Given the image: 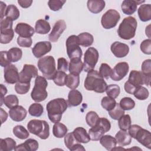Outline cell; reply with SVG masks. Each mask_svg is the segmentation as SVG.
<instances>
[{"instance_id": "1", "label": "cell", "mask_w": 151, "mask_h": 151, "mask_svg": "<svg viewBox=\"0 0 151 151\" xmlns=\"http://www.w3.org/2000/svg\"><path fill=\"white\" fill-rule=\"evenodd\" d=\"M68 107L67 101L63 98H58L50 101L46 106L48 117L54 123L59 122L63 113Z\"/></svg>"}, {"instance_id": "2", "label": "cell", "mask_w": 151, "mask_h": 151, "mask_svg": "<svg viewBox=\"0 0 151 151\" xmlns=\"http://www.w3.org/2000/svg\"><path fill=\"white\" fill-rule=\"evenodd\" d=\"M84 86L88 91H94L96 93H103L106 91L107 83L99 73L94 70L89 71L84 80Z\"/></svg>"}, {"instance_id": "3", "label": "cell", "mask_w": 151, "mask_h": 151, "mask_svg": "<svg viewBox=\"0 0 151 151\" xmlns=\"http://www.w3.org/2000/svg\"><path fill=\"white\" fill-rule=\"evenodd\" d=\"M137 22L133 17L124 18L119 26L117 33L119 36L126 40L133 38L136 33Z\"/></svg>"}, {"instance_id": "4", "label": "cell", "mask_w": 151, "mask_h": 151, "mask_svg": "<svg viewBox=\"0 0 151 151\" xmlns=\"http://www.w3.org/2000/svg\"><path fill=\"white\" fill-rule=\"evenodd\" d=\"M27 128L29 132L41 139H46L50 136V126L45 120H31L28 123Z\"/></svg>"}, {"instance_id": "5", "label": "cell", "mask_w": 151, "mask_h": 151, "mask_svg": "<svg viewBox=\"0 0 151 151\" xmlns=\"http://www.w3.org/2000/svg\"><path fill=\"white\" fill-rule=\"evenodd\" d=\"M48 82L45 78L38 76L35 80L34 86L31 93L32 99L38 103L45 100L48 96L46 90Z\"/></svg>"}, {"instance_id": "6", "label": "cell", "mask_w": 151, "mask_h": 151, "mask_svg": "<svg viewBox=\"0 0 151 151\" xmlns=\"http://www.w3.org/2000/svg\"><path fill=\"white\" fill-rule=\"evenodd\" d=\"M37 65L40 71L45 78L52 79L57 71L55 59L52 56L47 55L41 58L38 60Z\"/></svg>"}, {"instance_id": "7", "label": "cell", "mask_w": 151, "mask_h": 151, "mask_svg": "<svg viewBox=\"0 0 151 151\" xmlns=\"http://www.w3.org/2000/svg\"><path fill=\"white\" fill-rule=\"evenodd\" d=\"M67 53L69 58H81L83 52L80 47L78 37L75 35H70L66 40Z\"/></svg>"}, {"instance_id": "8", "label": "cell", "mask_w": 151, "mask_h": 151, "mask_svg": "<svg viewBox=\"0 0 151 151\" xmlns=\"http://www.w3.org/2000/svg\"><path fill=\"white\" fill-rule=\"evenodd\" d=\"M99 57L98 51L94 47H89L85 52L84 56L83 69L88 72L94 69Z\"/></svg>"}, {"instance_id": "9", "label": "cell", "mask_w": 151, "mask_h": 151, "mask_svg": "<svg viewBox=\"0 0 151 151\" xmlns=\"http://www.w3.org/2000/svg\"><path fill=\"white\" fill-rule=\"evenodd\" d=\"M120 18V15L118 11L110 9L103 15L101 19V24L104 29H111L116 26Z\"/></svg>"}, {"instance_id": "10", "label": "cell", "mask_w": 151, "mask_h": 151, "mask_svg": "<svg viewBox=\"0 0 151 151\" xmlns=\"http://www.w3.org/2000/svg\"><path fill=\"white\" fill-rule=\"evenodd\" d=\"M151 76H147L143 74L142 71L132 70L130 71L128 81L132 84L137 87L143 84H146L149 86L150 83Z\"/></svg>"}, {"instance_id": "11", "label": "cell", "mask_w": 151, "mask_h": 151, "mask_svg": "<svg viewBox=\"0 0 151 151\" xmlns=\"http://www.w3.org/2000/svg\"><path fill=\"white\" fill-rule=\"evenodd\" d=\"M38 76V70L32 64H24L23 68L19 73V82L30 83L32 78Z\"/></svg>"}, {"instance_id": "12", "label": "cell", "mask_w": 151, "mask_h": 151, "mask_svg": "<svg viewBox=\"0 0 151 151\" xmlns=\"http://www.w3.org/2000/svg\"><path fill=\"white\" fill-rule=\"evenodd\" d=\"M129 66L126 62H120L117 63L113 69H112L110 78L116 81L122 80L128 73Z\"/></svg>"}, {"instance_id": "13", "label": "cell", "mask_w": 151, "mask_h": 151, "mask_svg": "<svg viewBox=\"0 0 151 151\" xmlns=\"http://www.w3.org/2000/svg\"><path fill=\"white\" fill-rule=\"evenodd\" d=\"M4 79L8 84H14L19 80L18 68L13 64H9L4 68Z\"/></svg>"}, {"instance_id": "14", "label": "cell", "mask_w": 151, "mask_h": 151, "mask_svg": "<svg viewBox=\"0 0 151 151\" xmlns=\"http://www.w3.org/2000/svg\"><path fill=\"white\" fill-rule=\"evenodd\" d=\"M67 25L63 19H60L57 21L51 32L48 35V39L51 42H57L60 38V35L66 29Z\"/></svg>"}, {"instance_id": "15", "label": "cell", "mask_w": 151, "mask_h": 151, "mask_svg": "<svg viewBox=\"0 0 151 151\" xmlns=\"http://www.w3.org/2000/svg\"><path fill=\"white\" fill-rule=\"evenodd\" d=\"M51 48V42L49 41H40L35 44L32 49V52L36 58H40L49 52Z\"/></svg>"}, {"instance_id": "16", "label": "cell", "mask_w": 151, "mask_h": 151, "mask_svg": "<svg viewBox=\"0 0 151 151\" xmlns=\"http://www.w3.org/2000/svg\"><path fill=\"white\" fill-rule=\"evenodd\" d=\"M134 139L145 147L151 149V134L149 130L141 127L137 132Z\"/></svg>"}, {"instance_id": "17", "label": "cell", "mask_w": 151, "mask_h": 151, "mask_svg": "<svg viewBox=\"0 0 151 151\" xmlns=\"http://www.w3.org/2000/svg\"><path fill=\"white\" fill-rule=\"evenodd\" d=\"M110 50L114 56L117 58L124 57L129 52V46L124 43L119 41L113 42L111 45Z\"/></svg>"}, {"instance_id": "18", "label": "cell", "mask_w": 151, "mask_h": 151, "mask_svg": "<svg viewBox=\"0 0 151 151\" xmlns=\"http://www.w3.org/2000/svg\"><path fill=\"white\" fill-rule=\"evenodd\" d=\"M9 114L11 119L15 122H21L27 116V111L22 106H16L9 110Z\"/></svg>"}, {"instance_id": "19", "label": "cell", "mask_w": 151, "mask_h": 151, "mask_svg": "<svg viewBox=\"0 0 151 151\" xmlns=\"http://www.w3.org/2000/svg\"><path fill=\"white\" fill-rule=\"evenodd\" d=\"M64 143L66 147L71 151L73 150H85V148L80 143L75 139L73 132L65 134L64 137Z\"/></svg>"}, {"instance_id": "20", "label": "cell", "mask_w": 151, "mask_h": 151, "mask_svg": "<svg viewBox=\"0 0 151 151\" xmlns=\"http://www.w3.org/2000/svg\"><path fill=\"white\" fill-rule=\"evenodd\" d=\"M15 31L21 37H31L34 34L33 27L29 24L24 22L17 24L15 28Z\"/></svg>"}, {"instance_id": "21", "label": "cell", "mask_w": 151, "mask_h": 151, "mask_svg": "<svg viewBox=\"0 0 151 151\" xmlns=\"http://www.w3.org/2000/svg\"><path fill=\"white\" fill-rule=\"evenodd\" d=\"M144 2L145 1L124 0L122 3L121 8L124 14L132 15L136 11L137 5Z\"/></svg>"}, {"instance_id": "22", "label": "cell", "mask_w": 151, "mask_h": 151, "mask_svg": "<svg viewBox=\"0 0 151 151\" xmlns=\"http://www.w3.org/2000/svg\"><path fill=\"white\" fill-rule=\"evenodd\" d=\"M83 100L81 93L74 89L70 91L68 95V106L69 107H76L81 104Z\"/></svg>"}, {"instance_id": "23", "label": "cell", "mask_w": 151, "mask_h": 151, "mask_svg": "<svg viewBox=\"0 0 151 151\" xmlns=\"http://www.w3.org/2000/svg\"><path fill=\"white\" fill-rule=\"evenodd\" d=\"M38 142L33 139H28L24 143L16 146L15 150H26V151H35L38 149Z\"/></svg>"}, {"instance_id": "24", "label": "cell", "mask_w": 151, "mask_h": 151, "mask_svg": "<svg viewBox=\"0 0 151 151\" xmlns=\"http://www.w3.org/2000/svg\"><path fill=\"white\" fill-rule=\"evenodd\" d=\"M73 134L76 140L79 143H87L91 140L86 130L82 127H76L73 130Z\"/></svg>"}, {"instance_id": "25", "label": "cell", "mask_w": 151, "mask_h": 151, "mask_svg": "<svg viewBox=\"0 0 151 151\" xmlns=\"http://www.w3.org/2000/svg\"><path fill=\"white\" fill-rule=\"evenodd\" d=\"M88 10L93 14H98L105 7V1L103 0H88L87 3Z\"/></svg>"}, {"instance_id": "26", "label": "cell", "mask_w": 151, "mask_h": 151, "mask_svg": "<svg viewBox=\"0 0 151 151\" xmlns=\"http://www.w3.org/2000/svg\"><path fill=\"white\" fill-rule=\"evenodd\" d=\"M140 19L143 22H147L151 19L150 4H143L140 5L137 11Z\"/></svg>"}, {"instance_id": "27", "label": "cell", "mask_w": 151, "mask_h": 151, "mask_svg": "<svg viewBox=\"0 0 151 151\" xmlns=\"http://www.w3.org/2000/svg\"><path fill=\"white\" fill-rule=\"evenodd\" d=\"M115 138L117 141V143L122 146H127L130 144L132 142V137L126 130H119L116 134Z\"/></svg>"}, {"instance_id": "28", "label": "cell", "mask_w": 151, "mask_h": 151, "mask_svg": "<svg viewBox=\"0 0 151 151\" xmlns=\"http://www.w3.org/2000/svg\"><path fill=\"white\" fill-rule=\"evenodd\" d=\"M100 144L107 150H112L116 146L117 141L116 138L110 135H103L100 139Z\"/></svg>"}, {"instance_id": "29", "label": "cell", "mask_w": 151, "mask_h": 151, "mask_svg": "<svg viewBox=\"0 0 151 151\" xmlns=\"http://www.w3.org/2000/svg\"><path fill=\"white\" fill-rule=\"evenodd\" d=\"M80 84L79 74L70 73L67 75L65 81V85L71 90H74L78 87Z\"/></svg>"}, {"instance_id": "30", "label": "cell", "mask_w": 151, "mask_h": 151, "mask_svg": "<svg viewBox=\"0 0 151 151\" xmlns=\"http://www.w3.org/2000/svg\"><path fill=\"white\" fill-rule=\"evenodd\" d=\"M83 69V63L81 58H73L70 60L68 65L70 73L79 74Z\"/></svg>"}, {"instance_id": "31", "label": "cell", "mask_w": 151, "mask_h": 151, "mask_svg": "<svg viewBox=\"0 0 151 151\" xmlns=\"http://www.w3.org/2000/svg\"><path fill=\"white\" fill-rule=\"evenodd\" d=\"M51 27L48 21L44 19H38L36 21L35 25V31L40 34H46L49 32Z\"/></svg>"}, {"instance_id": "32", "label": "cell", "mask_w": 151, "mask_h": 151, "mask_svg": "<svg viewBox=\"0 0 151 151\" xmlns=\"http://www.w3.org/2000/svg\"><path fill=\"white\" fill-rule=\"evenodd\" d=\"M79 45L87 47L91 45L94 41L93 36L88 32H82L77 35Z\"/></svg>"}, {"instance_id": "33", "label": "cell", "mask_w": 151, "mask_h": 151, "mask_svg": "<svg viewBox=\"0 0 151 151\" xmlns=\"http://www.w3.org/2000/svg\"><path fill=\"white\" fill-rule=\"evenodd\" d=\"M104 130L97 124L92 127L88 130V135L90 139L93 141H98L105 133Z\"/></svg>"}, {"instance_id": "34", "label": "cell", "mask_w": 151, "mask_h": 151, "mask_svg": "<svg viewBox=\"0 0 151 151\" xmlns=\"http://www.w3.org/2000/svg\"><path fill=\"white\" fill-rule=\"evenodd\" d=\"M16 147V142L12 138L7 137L0 139V150L11 151L15 150Z\"/></svg>"}, {"instance_id": "35", "label": "cell", "mask_w": 151, "mask_h": 151, "mask_svg": "<svg viewBox=\"0 0 151 151\" xmlns=\"http://www.w3.org/2000/svg\"><path fill=\"white\" fill-rule=\"evenodd\" d=\"M67 126L61 123H55L52 127L53 135L57 138H62L67 133Z\"/></svg>"}, {"instance_id": "36", "label": "cell", "mask_w": 151, "mask_h": 151, "mask_svg": "<svg viewBox=\"0 0 151 151\" xmlns=\"http://www.w3.org/2000/svg\"><path fill=\"white\" fill-rule=\"evenodd\" d=\"M7 54L10 62L15 63L21 59L22 56V51L21 49L19 48L13 47L8 51Z\"/></svg>"}, {"instance_id": "37", "label": "cell", "mask_w": 151, "mask_h": 151, "mask_svg": "<svg viewBox=\"0 0 151 151\" xmlns=\"http://www.w3.org/2000/svg\"><path fill=\"white\" fill-rule=\"evenodd\" d=\"M14 36V32L12 28L1 29L0 42L3 44H8L12 40Z\"/></svg>"}, {"instance_id": "38", "label": "cell", "mask_w": 151, "mask_h": 151, "mask_svg": "<svg viewBox=\"0 0 151 151\" xmlns=\"http://www.w3.org/2000/svg\"><path fill=\"white\" fill-rule=\"evenodd\" d=\"M19 11L18 8L15 5L11 4L6 7L5 16L11 19L12 21H15L19 18Z\"/></svg>"}, {"instance_id": "39", "label": "cell", "mask_w": 151, "mask_h": 151, "mask_svg": "<svg viewBox=\"0 0 151 151\" xmlns=\"http://www.w3.org/2000/svg\"><path fill=\"white\" fill-rule=\"evenodd\" d=\"M13 134L20 139H25L28 137L29 133L24 126L21 125H17L13 128Z\"/></svg>"}, {"instance_id": "40", "label": "cell", "mask_w": 151, "mask_h": 151, "mask_svg": "<svg viewBox=\"0 0 151 151\" xmlns=\"http://www.w3.org/2000/svg\"><path fill=\"white\" fill-rule=\"evenodd\" d=\"M43 112L44 108L42 106L38 103L32 104L28 109L29 114L34 117H40L42 114Z\"/></svg>"}, {"instance_id": "41", "label": "cell", "mask_w": 151, "mask_h": 151, "mask_svg": "<svg viewBox=\"0 0 151 151\" xmlns=\"http://www.w3.org/2000/svg\"><path fill=\"white\" fill-rule=\"evenodd\" d=\"M131 118L129 114H123L118 119V125L120 130H127L131 126Z\"/></svg>"}, {"instance_id": "42", "label": "cell", "mask_w": 151, "mask_h": 151, "mask_svg": "<svg viewBox=\"0 0 151 151\" xmlns=\"http://www.w3.org/2000/svg\"><path fill=\"white\" fill-rule=\"evenodd\" d=\"M133 94L137 99L139 100H144L149 97V92L146 88L141 86L136 88Z\"/></svg>"}, {"instance_id": "43", "label": "cell", "mask_w": 151, "mask_h": 151, "mask_svg": "<svg viewBox=\"0 0 151 151\" xmlns=\"http://www.w3.org/2000/svg\"><path fill=\"white\" fill-rule=\"evenodd\" d=\"M3 103L9 109H11L18 106L19 100L17 96L14 94H9L4 98Z\"/></svg>"}, {"instance_id": "44", "label": "cell", "mask_w": 151, "mask_h": 151, "mask_svg": "<svg viewBox=\"0 0 151 151\" xmlns=\"http://www.w3.org/2000/svg\"><path fill=\"white\" fill-rule=\"evenodd\" d=\"M116 103H117L114 99L111 98L109 96L103 97L101 101V106L103 107V109H104L108 111L113 109L115 107Z\"/></svg>"}, {"instance_id": "45", "label": "cell", "mask_w": 151, "mask_h": 151, "mask_svg": "<svg viewBox=\"0 0 151 151\" xmlns=\"http://www.w3.org/2000/svg\"><path fill=\"white\" fill-rule=\"evenodd\" d=\"M119 105L123 110H130L134 107L135 102L132 98L126 97L120 100Z\"/></svg>"}, {"instance_id": "46", "label": "cell", "mask_w": 151, "mask_h": 151, "mask_svg": "<svg viewBox=\"0 0 151 151\" xmlns=\"http://www.w3.org/2000/svg\"><path fill=\"white\" fill-rule=\"evenodd\" d=\"M106 92L107 96L113 99H116L119 96L120 93V88L117 84H110L107 86L106 89Z\"/></svg>"}, {"instance_id": "47", "label": "cell", "mask_w": 151, "mask_h": 151, "mask_svg": "<svg viewBox=\"0 0 151 151\" xmlns=\"http://www.w3.org/2000/svg\"><path fill=\"white\" fill-rule=\"evenodd\" d=\"M66 76L67 74L65 72L57 71L52 78V80L56 85L58 86H63L65 85Z\"/></svg>"}, {"instance_id": "48", "label": "cell", "mask_w": 151, "mask_h": 151, "mask_svg": "<svg viewBox=\"0 0 151 151\" xmlns=\"http://www.w3.org/2000/svg\"><path fill=\"white\" fill-rule=\"evenodd\" d=\"M109 114L110 117L114 120H118L121 116L124 114V110L120 106L119 103H116L115 107L109 111Z\"/></svg>"}, {"instance_id": "49", "label": "cell", "mask_w": 151, "mask_h": 151, "mask_svg": "<svg viewBox=\"0 0 151 151\" xmlns=\"http://www.w3.org/2000/svg\"><path fill=\"white\" fill-rule=\"evenodd\" d=\"M99 119V117L96 112L94 111H88L86 116V121L87 124L91 127L94 126Z\"/></svg>"}, {"instance_id": "50", "label": "cell", "mask_w": 151, "mask_h": 151, "mask_svg": "<svg viewBox=\"0 0 151 151\" xmlns=\"http://www.w3.org/2000/svg\"><path fill=\"white\" fill-rule=\"evenodd\" d=\"M30 86V83H21L18 81L15 86V90L19 94H25L28 92Z\"/></svg>"}, {"instance_id": "51", "label": "cell", "mask_w": 151, "mask_h": 151, "mask_svg": "<svg viewBox=\"0 0 151 151\" xmlns=\"http://www.w3.org/2000/svg\"><path fill=\"white\" fill-rule=\"evenodd\" d=\"M112 69L110 66L106 63H102L100 65L99 69V74L100 76L106 79H108L110 77Z\"/></svg>"}, {"instance_id": "52", "label": "cell", "mask_w": 151, "mask_h": 151, "mask_svg": "<svg viewBox=\"0 0 151 151\" xmlns=\"http://www.w3.org/2000/svg\"><path fill=\"white\" fill-rule=\"evenodd\" d=\"M65 2L63 0H50L48 2V5L51 10L57 11L62 8Z\"/></svg>"}, {"instance_id": "53", "label": "cell", "mask_w": 151, "mask_h": 151, "mask_svg": "<svg viewBox=\"0 0 151 151\" xmlns=\"http://www.w3.org/2000/svg\"><path fill=\"white\" fill-rule=\"evenodd\" d=\"M140 48L141 51L145 54L150 55L151 54V40L147 39L143 40L140 44Z\"/></svg>"}, {"instance_id": "54", "label": "cell", "mask_w": 151, "mask_h": 151, "mask_svg": "<svg viewBox=\"0 0 151 151\" xmlns=\"http://www.w3.org/2000/svg\"><path fill=\"white\" fill-rule=\"evenodd\" d=\"M32 40L31 37H18L17 38V44L22 47H30L32 45Z\"/></svg>"}, {"instance_id": "55", "label": "cell", "mask_w": 151, "mask_h": 151, "mask_svg": "<svg viewBox=\"0 0 151 151\" xmlns=\"http://www.w3.org/2000/svg\"><path fill=\"white\" fill-rule=\"evenodd\" d=\"M96 124L102 127L106 133L109 132L111 128V124L110 121L105 117H99Z\"/></svg>"}, {"instance_id": "56", "label": "cell", "mask_w": 151, "mask_h": 151, "mask_svg": "<svg viewBox=\"0 0 151 151\" xmlns=\"http://www.w3.org/2000/svg\"><path fill=\"white\" fill-rule=\"evenodd\" d=\"M142 72L147 75V76H151V60L147 59L145 60L141 66Z\"/></svg>"}, {"instance_id": "57", "label": "cell", "mask_w": 151, "mask_h": 151, "mask_svg": "<svg viewBox=\"0 0 151 151\" xmlns=\"http://www.w3.org/2000/svg\"><path fill=\"white\" fill-rule=\"evenodd\" d=\"M57 70L60 71L65 72L68 69V62L64 58L61 57L57 61Z\"/></svg>"}, {"instance_id": "58", "label": "cell", "mask_w": 151, "mask_h": 151, "mask_svg": "<svg viewBox=\"0 0 151 151\" xmlns=\"http://www.w3.org/2000/svg\"><path fill=\"white\" fill-rule=\"evenodd\" d=\"M7 51H1V65L3 67H6L8 65L11 64V62L9 60L7 54Z\"/></svg>"}, {"instance_id": "59", "label": "cell", "mask_w": 151, "mask_h": 151, "mask_svg": "<svg viewBox=\"0 0 151 151\" xmlns=\"http://www.w3.org/2000/svg\"><path fill=\"white\" fill-rule=\"evenodd\" d=\"M137 87H135L134 86H133V84H132L129 81H127L125 83H124V90L126 93H129V94H133L134 91H135L136 88Z\"/></svg>"}, {"instance_id": "60", "label": "cell", "mask_w": 151, "mask_h": 151, "mask_svg": "<svg viewBox=\"0 0 151 151\" xmlns=\"http://www.w3.org/2000/svg\"><path fill=\"white\" fill-rule=\"evenodd\" d=\"M18 3L22 8H27L31 5L32 3V0H18Z\"/></svg>"}, {"instance_id": "61", "label": "cell", "mask_w": 151, "mask_h": 151, "mask_svg": "<svg viewBox=\"0 0 151 151\" xmlns=\"http://www.w3.org/2000/svg\"><path fill=\"white\" fill-rule=\"evenodd\" d=\"M0 86H1V106H2L3 104L4 98L5 97L4 96L7 93V88L3 84H1Z\"/></svg>"}, {"instance_id": "62", "label": "cell", "mask_w": 151, "mask_h": 151, "mask_svg": "<svg viewBox=\"0 0 151 151\" xmlns=\"http://www.w3.org/2000/svg\"><path fill=\"white\" fill-rule=\"evenodd\" d=\"M0 111H1V123L3 124L6 120L8 118V114L6 113V112L4 110V109L2 108H0Z\"/></svg>"}, {"instance_id": "63", "label": "cell", "mask_w": 151, "mask_h": 151, "mask_svg": "<svg viewBox=\"0 0 151 151\" xmlns=\"http://www.w3.org/2000/svg\"><path fill=\"white\" fill-rule=\"evenodd\" d=\"M0 5H1V19H2L5 16V11H6V5L2 1L0 2Z\"/></svg>"}]
</instances>
